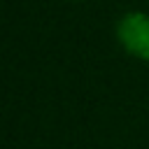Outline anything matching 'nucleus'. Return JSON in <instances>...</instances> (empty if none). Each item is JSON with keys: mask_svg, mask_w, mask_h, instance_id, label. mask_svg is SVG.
Wrapping results in <instances>:
<instances>
[{"mask_svg": "<svg viewBox=\"0 0 149 149\" xmlns=\"http://www.w3.org/2000/svg\"><path fill=\"white\" fill-rule=\"evenodd\" d=\"M116 35L128 54H133L140 61H149V14L144 12L126 14L116 26Z\"/></svg>", "mask_w": 149, "mask_h": 149, "instance_id": "f257e3e1", "label": "nucleus"}]
</instances>
